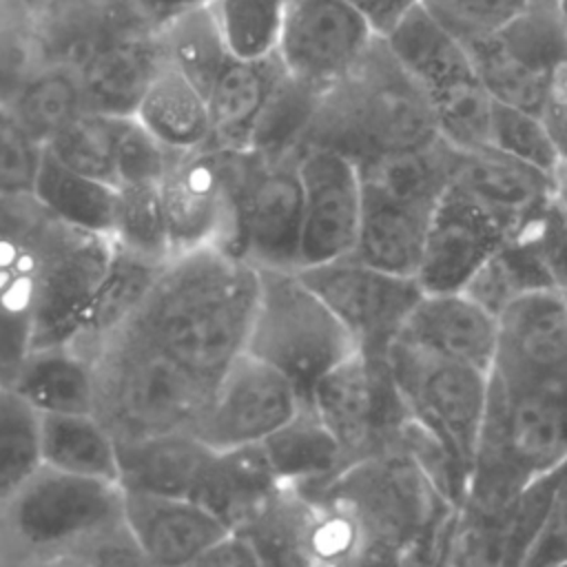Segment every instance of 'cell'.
I'll return each mask as SVG.
<instances>
[{"label": "cell", "mask_w": 567, "mask_h": 567, "mask_svg": "<svg viewBox=\"0 0 567 567\" xmlns=\"http://www.w3.org/2000/svg\"><path fill=\"white\" fill-rule=\"evenodd\" d=\"M259 268L221 244L173 255L131 321L175 361L217 383L246 352Z\"/></svg>", "instance_id": "obj_1"}, {"label": "cell", "mask_w": 567, "mask_h": 567, "mask_svg": "<svg viewBox=\"0 0 567 567\" xmlns=\"http://www.w3.org/2000/svg\"><path fill=\"white\" fill-rule=\"evenodd\" d=\"M436 140L441 133L425 95L377 35L357 66L321 93L301 146L334 148L363 164Z\"/></svg>", "instance_id": "obj_2"}, {"label": "cell", "mask_w": 567, "mask_h": 567, "mask_svg": "<svg viewBox=\"0 0 567 567\" xmlns=\"http://www.w3.org/2000/svg\"><path fill=\"white\" fill-rule=\"evenodd\" d=\"M567 465V416L558 392L514 390L489 374L485 416L458 507L498 518L534 481Z\"/></svg>", "instance_id": "obj_3"}, {"label": "cell", "mask_w": 567, "mask_h": 567, "mask_svg": "<svg viewBox=\"0 0 567 567\" xmlns=\"http://www.w3.org/2000/svg\"><path fill=\"white\" fill-rule=\"evenodd\" d=\"M91 361L93 414L117 443L193 432L215 388L133 323L106 339Z\"/></svg>", "instance_id": "obj_4"}, {"label": "cell", "mask_w": 567, "mask_h": 567, "mask_svg": "<svg viewBox=\"0 0 567 567\" xmlns=\"http://www.w3.org/2000/svg\"><path fill=\"white\" fill-rule=\"evenodd\" d=\"M315 489L339 498L357 516L374 558L414 551L430 567H439L441 543L456 507L399 443L348 463Z\"/></svg>", "instance_id": "obj_5"}, {"label": "cell", "mask_w": 567, "mask_h": 567, "mask_svg": "<svg viewBox=\"0 0 567 567\" xmlns=\"http://www.w3.org/2000/svg\"><path fill=\"white\" fill-rule=\"evenodd\" d=\"M359 346L299 270L259 268L246 352L284 374L308 403L317 381Z\"/></svg>", "instance_id": "obj_6"}, {"label": "cell", "mask_w": 567, "mask_h": 567, "mask_svg": "<svg viewBox=\"0 0 567 567\" xmlns=\"http://www.w3.org/2000/svg\"><path fill=\"white\" fill-rule=\"evenodd\" d=\"M425 95L441 137L458 151L489 146L492 97L461 40L414 7L383 35Z\"/></svg>", "instance_id": "obj_7"}, {"label": "cell", "mask_w": 567, "mask_h": 567, "mask_svg": "<svg viewBox=\"0 0 567 567\" xmlns=\"http://www.w3.org/2000/svg\"><path fill=\"white\" fill-rule=\"evenodd\" d=\"M230 155V221L224 246L255 268H299L303 186L299 151Z\"/></svg>", "instance_id": "obj_8"}, {"label": "cell", "mask_w": 567, "mask_h": 567, "mask_svg": "<svg viewBox=\"0 0 567 567\" xmlns=\"http://www.w3.org/2000/svg\"><path fill=\"white\" fill-rule=\"evenodd\" d=\"M237 532L261 567H365L377 560L357 516L315 487L281 485Z\"/></svg>", "instance_id": "obj_9"}, {"label": "cell", "mask_w": 567, "mask_h": 567, "mask_svg": "<svg viewBox=\"0 0 567 567\" xmlns=\"http://www.w3.org/2000/svg\"><path fill=\"white\" fill-rule=\"evenodd\" d=\"M0 509L22 547L69 558L124 525V492L117 483L42 465Z\"/></svg>", "instance_id": "obj_10"}, {"label": "cell", "mask_w": 567, "mask_h": 567, "mask_svg": "<svg viewBox=\"0 0 567 567\" xmlns=\"http://www.w3.org/2000/svg\"><path fill=\"white\" fill-rule=\"evenodd\" d=\"M383 357L408 419L470 472L485 416L489 372L432 354L399 337Z\"/></svg>", "instance_id": "obj_11"}, {"label": "cell", "mask_w": 567, "mask_h": 567, "mask_svg": "<svg viewBox=\"0 0 567 567\" xmlns=\"http://www.w3.org/2000/svg\"><path fill=\"white\" fill-rule=\"evenodd\" d=\"M465 49L494 102L543 115L554 75L567 60V29L556 4L529 0L520 16Z\"/></svg>", "instance_id": "obj_12"}, {"label": "cell", "mask_w": 567, "mask_h": 567, "mask_svg": "<svg viewBox=\"0 0 567 567\" xmlns=\"http://www.w3.org/2000/svg\"><path fill=\"white\" fill-rule=\"evenodd\" d=\"M113 250L111 237L73 228L44 210L38 230L33 348L71 346L75 341Z\"/></svg>", "instance_id": "obj_13"}, {"label": "cell", "mask_w": 567, "mask_h": 567, "mask_svg": "<svg viewBox=\"0 0 567 567\" xmlns=\"http://www.w3.org/2000/svg\"><path fill=\"white\" fill-rule=\"evenodd\" d=\"M308 405L339 443L346 465L394 445L408 421L385 357L361 348L317 381Z\"/></svg>", "instance_id": "obj_14"}, {"label": "cell", "mask_w": 567, "mask_h": 567, "mask_svg": "<svg viewBox=\"0 0 567 567\" xmlns=\"http://www.w3.org/2000/svg\"><path fill=\"white\" fill-rule=\"evenodd\" d=\"M297 270L348 328L357 346L372 354L385 352L423 295L414 277L379 270L354 255Z\"/></svg>", "instance_id": "obj_15"}, {"label": "cell", "mask_w": 567, "mask_h": 567, "mask_svg": "<svg viewBox=\"0 0 567 567\" xmlns=\"http://www.w3.org/2000/svg\"><path fill=\"white\" fill-rule=\"evenodd\" d=\"M301 405L306 401L284 374L244 352L217 379L193 434L215 452L257 445Z\"/></svg>", "instance_id": "obj_16"}, {"label": "cell", "mask_w": 567, "mask_h": 567, "mask_svg": "<svg viewBox=\"0 0 567 567\" xmlns=\"http://www.w3.org/2000/svg\"><path fill=\"white\" fill-rule=\"evenodd\" d=\"M377 35L350 0H286L277 58L292 80L323 93L357 66Z\"/></svg>", "instance_id": "obj_17"}, {"label": "cell", "mask_w": 567, "mask_h": 567, "mask_svg": "<svg viewBox=\"0 0 567 567\" xmlns=\"http://www.w3.org/2000/svg\"><path fill=\"white\" fill-rule=\"evenodd\" d=\"M492 374L514 390L560 392L567 383V295L551 286L527 292L496 317Z\"/></svg>", "instance_id": "obj_18"}, {"label": "cell", "mask_w": 567, "mask_h": 567, "mask_svg": "<svg viewBox=\"0 0 567 567\" xmlns=\"http://www.w3.org/2000/svg\"><path fill=\"white\" fill-rule=\"evenodd\" d=\"M42 217L33 195L0 197V388L13 385L33 348Z\"/></svg>", "instance_id": "obj_19"}, {"label": "cell", "mask_w": 567, "mask_h": 567, "mask_svg": "<svg viewBox=\"0 0 567 567\" xmlns=\"http://www.w3.org/2000/svg\"><path fill=\"white\" fill-rule=\"evenodd\" d=\"M299 175L303 186L299 268L352 255L363 210L359 166L334 148L301 146Z\"/></svg>", "instance_id": "obj_20"}, {"label": "cell", "mask_w": 567, "mask_h": 567, "mask_svg": "<svg viewBox=\"0 0 567 567\" xmlns=\"http://www.w3.org/2000/svg\"><path fill=\"white\" fill-rule=\"evenodd\" d=\"M516 233L458 184L443 193L423 246L416 281L423 292L463 290L476 270Z\"/></svg>", "instance_id": "obj_21"}, {"label": "cell", "mask_w": 567, "mask_h": 567, "mask_svg": "<svg viewBox=\"0 0 567 567\" xmlns=\"http://www.w3.org/2000/svg\"><path fill=\"white\" fill-rule=\"evenodd\" d=\"M173 255L221 244L230 221V155L217 148L179 153L159 182Z\"/></svg>", "instance_id": "obj_22"}, {"label": "cell", "mask_w": 567, "mask_h": 567, "mask_svg": "<svg viewBox=\"0 0 567 567\" xmlns=\"http://www.w3.org/2000/svg\"><path fill=\"white\" fill-rule=\"evenodd\" d=\"M124 492V527L159 567H190L210 545L233 532L195 498Z\"/></svg>", "instance_id": "obj_23"}, {"label": "cell", "mask_w": 567, "mask_h": 567, "mask_svg": "<svg viewBox=\"0 0 567 567\" xmlns=\"http://www.w3.org/2000/svg\"><path fill=\"white\" fill-rule=\"evenodd\" d=\"M396 337L492 374L498 323L496 315L465 290L423 292Z\"/></svg>", "instance_id": "obj_24"}, {"label": "cell", "mask_w": 567, "mask_h": 567, "mask_svg": "<svg viewBox=\"0 0 567 567\" xmlns=\"http://www.w3.org/2000/svg\"><path fill=\"white\" fill-rule=\"evenodd\" d=\"M454 184L498 215L516 233L527 230L551 204L558 179L489 146L458 151Z\"/></svg>", "instance_id": "obj_25"}, {"label": "cell", "mask_w": 567, "mask_h": 567, "mask_svg": "<svg viewBox=\"0 0 567 567\" xmlns=\"http://www.w3.org/2000/svg\"><path fill=\"white\" fill-rule=\"evenodd\" d=\"M286 78L279 58L230 60L208 93L210 148L248 153L261 117Z\"/></svg>", "instance_id": "obj_26"}, {"label": "cell", "mask_w": 567, "mask_h": 567, "mask_svg": "<svg viewBox=\"0 0 567 567\" xmlns=\"http://www.w3.org/2000/svg\"><path fill=\"white\" fill-rule=\"evenodd\" d=\"M164 66L157 33H137L102 47L80 66L86 111L135 117L142 97Z\"/></svg>", "instance_id": "obj_27"}, {"label": "cell", "mask_w": 567, "mask_h": 567, "mask_svg": "<svg viewBox=\"0 0 567 567\" xmlns=\"http://www.w3.org/2000/svg\"><path fill=\"white\" fill-rule=\"evenodd\" d=\"M361 228L354 257L392 275L414 277L436 208L392 199L363 188Z\"/></svg>", "instance_id": "obj_28"}, {"label": "cell", "mask_w": 567, "mask_h": 567, "mask_svg": "<svg viewBox=\"0 0 567 567\" xmlns=\"http://www.w3.org/2000/svg\"><path fill=\"white\" fill-rule=\"evenodd\" d=\"M51 62L82 66L102 47L155 33L131 0H64L42 18Z\"/></svg>", "instance_id": "obj_29"}, {"label": "cell", "mask_w": 567, "mask_h": 567, "mask_svg": "<svg viewBox=\"0 0 567 567\" xmlns=\"http://www.w3.org/2000/svg\"><path fill=\"white\" fill-rule=\"evenodd\" d=\"M213 452L193 432L117 443L120 487L126 492L193 498Z\"/></svg>", "instance_id": "obj_30"}, {"label": "cell", "mask_w": 567, "mask_h": 567, "mask_svg": "<svg viewBox=\"0 0 567 567\" xmlns=\"http://www.w3.org/2000/svg\"><path fill=\"white\" fill-rule=\"evenodd\" d=\"M279 481L261 443L213 452L193 498L239 529L277 489Z\"/></svg>", "instance_id": "obj_31"}, {"label": "cell", "mask_w": 567, "mask_h": 567, "mask_svg": "<svg viewBox=\"0 0 567 567\" xmlns=\"http://www.w3.org/2000/svg\"><path fill=\"white\" fill-rule=\"evenodd\" d=\"M11 390L38 414H93V361L75 346L33 348Z\"/></svg>", "instance_id": "obj_32"}, {"label": "cell", "mask_w": 567, "mask_h": 567, "mask_svg": "<svg viewBox=\"0 0 567 567\" xmlns=\"http://www.w3.org/2000/svg\"><path fill=\"white\" fill-rule=\"evenodd\" d=\"M164 264L140 259L115 246L111 264L84 312L80 332L71 346L91 354L115 332L128 326L146 301Z\"/></svg>", "instance_id": "obj_33"}, {"label": "cell", "mask_w": 567, "mask_h": 567, "mask_svg": "<svg viewBox=\"0 0 567 567\" xmlns=\"http://www.w3.org/2000/svg\"><path fill=\"white\" fill-rule=\"evenodd\" d=\"M135 120L173 153H190L210 144L206 95L168 64L148 86Z\"/></svg>", "instance_id": "obj_34"}, {"label": "cell", "mask_w": 567, "mask_h": 567, "mask_svg": "<svg viewBox=\"0 0 567 567\" xmlns=\"http://www.w3.org/2000/svg\"><path fill=\"white\" fill-rule=\"evenodd\" d=\"M42 465L120 485L117 441L95 414H40Z\"/></svg>", "instance_id": "obj_35"}, {"label": "cell", "mask_w": 567, "mask_h": 567, "mask_svg": "<svg viewBox=\"0 0 567 567\" xmlns=\"http://www.w3.org/2000/svg\"><path fill=\"white\" fill-rule=\"evenodd\" d=\"M261 447L279 485L315 487L346 467L339 443L308 403Z\"/></svg>", "instance_id": "obj_36"}, {"label": "cell", "mask_w": 567, "mask_h": 567, "mask_svg": "<svg viewBox=\"0 0 567 567\" xmlns=\"http://www.w3.org/2000/svg\"><path fill=\"white\" fill-rule=\"evenodd\" d=\"M33 199L55 219L89 233H113L117 186L71 171L49 151L35 179Z\"/></svg>", "instance_id": "obj_37"}, {"label": "cell", "mask_w": 567, "mask_h": 567, "mask_svg": "<svg viewBox=\"0 0 567 567\" xmlns=\"http://www.w3.org/2000/svg\"><path fill=\"white\" fill-rule=\"evenodd\" d=\"M556 286L549 264L532 226L507 239L463 288L472 299L498 317L518 297Z\"/></svg>", "instance_id": "obj_38"}, {"label": "cell", "mask_w": 567, "mask_h": 567, "mask_svg": "<svg viewBox=\"0 0 567 567\" xmlns=\"http://www.w3.org/2000/svg\"><path fill=\"white\" fill-rule=\"evenodd\" d=\"M157 38L166 64L179 71L208 97L219 73L233 60L213 11V2L168 22L157 31Z\"/></svg>", "instance_id": "obj_39"}, {"label": "cell", "mask_w": 567, "mask_h": 567, "mask_svg": "<svg viewBox=\"0 0 567 567\" xmlns=\"http://www.w3.org/2000/svg\"><path fill=\"white\" fill-rule=\"evenodd\" d=\"M16 117L44 146L86 111L80 66L49 62L9 104Z\"/></svg>", "instance_id": "obj_40"}, {"label": "cell", "mask_w": 567, "mask_h": 567, "mask_svg": "<svg viewBox=\"0 0 567 567\" xmlns=\"http://www.w3.org/2000/svg\"><path fill=\"white\" fill-rule=\"evenodd\" d=\"M111 239L117 248L153 264H166L173 257L159 184L117 186Z\"/></svg>", "instance_id": "obj_41"}, {"label": "cell", "mask_w": 567, "mask_h": 567, "mask_svg": "<svg viewBox=\"0 0 567 567\" xmlns=\"http://www.w3.org/2000/svg\"><path fill=\"white\" fill-rule=\"evenodd\" d=\"M49 62L42 18L18 0H0V102L9 106Z\"/></svg>", "instance_id": "obj_42"}, {"label": "cell", "mask_w": 567, "mask_h": 567, "mask_svg": "<svg viewBox=\"0 0 567 567\" xmlns=\"http://www.w3.org/2000/svg\"><path fill=\"white\" fill-rule=\"evenodd\" d=\"M40 467V414L18 392L0 388V507Z\"/></svg>", "instance_id": "obj_43"}, {"label": "cell", "mask_w": 567, "mask_h": 567, "mask_svg": "<svg viewBox=\"0 0 567 567\" xmlns=\"http://www.w3.org/2000/svg\"><path fill=\"white\" fill-rule=\"evenodd\" d=\"M213 11L233 60L277 55L286 0H213Z\"/></svg>", "instance_id": "obj_44"}, {"label": "cell", "mask_w": 567, "mask_h": 567, "mask_svg": "<svg viewBox=\"0 0 567 567\" xmlns=\"http://www.w3.org/2000/svg\"><path fill=\"white\" fill-rule=\"evenodd\" d=\"M120 126L122 117L84 111L47 144V151L71 171L117 186L115 148Z\"/></svg>", "instance_id": "obj_45"}, {"label": "cell", "mask_w": 567, "mask_h": 567, "mask_svg": "<svg viewBox=\"0 0 567 567\" xmlns=\"http://www.w3.org/2000/svg\"><path fill=\"white\" fill-rule=\"evenodd\" d=\"M489 144L545 175L560 179L563 159L560 151L540 115L529 111L492 102Z\"/></svg>", "instance_id": "obj_46"}, {"label": "cell", "mask_w": 567, "mask_h": 567, "mask_svg": "<svg viewBox=\"0 0 567 567\" xmlns=\"http://www.w3.org/2000/svg\"><path fill=\"white\" fill-rule=\"evenodd\" d=\"M419 7L456 40L470 44L512 22L529 0H419Z\"/></svg>", "instance_id": "obj_47"}, {"label": "cell", "mask_w": 567, "mask_h": 567, "mask_svg": "<svg viewBox=\"0 0 567 567\" xmlns=\"http://www.w3.org/2000/svg\"><path fill=\"white\" fill-rule=\"evenodd\" d=\"M47 146L0 102V197L33 195Z\"/></svg>", "instance_id": "obj_48"}, {"label": "cell", "mask_w": 567, "mask_h": 567, "mask_svg": "<svg viewBox=\"0 0 567 567\" xmlns=\"http://www.w3.org/2000/svg\"><path fill=\"white\" fill-rule=\"evenodd\" d=\"M177 155L159 144L135 117L122 120L115 148L117 186L159 184Z\"/></svg>", "instance_id": "obj_49"}, {"label": "cell", "mask_w": 567, "mask_h": 567, "mask_svg": "<svg viewBox=\"0 0 567 567\" xmlns=\"http://www.w3.org/2000/svg\"><path fill=\"white\" fill-rule=\"evenodd\" d=\"M567 560V465L558 472L543 525L523 567H549Z\"/></svg>", "instance_id": "obj_50"}, {"label": "cell", "mask_w": 567, "mask_h": 567, "mask_svg": "<svg viewBox=\"0 0 567 567\" xmlns=\"http://www.w3.org/2000/svg\"><path fill=\"white\" fill-rule=\"evenodd\" d=\"M69 560L78 567H159L137 547L124 525L69 556Z\"/></svg>", "instance_id": "obj_51"}, {"label": "cell", "mask_w": 567, "mask_h": 567, "mask_svg": "<svg viewBox=\"0 0 567 567\" xmlns=\"http://www.w3.org/2000/svg\"><path fill=\"white\" fill-rule=\"evenodd\" d=\"M560 151L563 159V173H560V184L567 186V60L558 66L554 82L549 86V95L540 115Z\"/></svg>", "instance_id": "obj_52"}, {"label": "cell", "mask_w": 567, "mask_h": 567, "mask_svg": "<svg viewBox=\"0 0 567 567\" xmlns=\"http://www.w3.org/2000/svg\"><path fill=\"white\" fill-rule=\"evenodd\" d=\"M190 567H261L252 543L237 529L210 545Z\"/></svg>", "instance_id": "obj_53"}, {"label": "cell", "mask_w": 567, "mask_h": 567, "mask_svg": "<svg viewBox=\"0 0 567 567\" xmlns=\"http://www.w3.org/2000/svg\"><path fill=\"white\" fill-rule=\"evenodd\" d=\"M372 24L379 35H388L414 7L419 0H350Z\"/></svg>", "instance_id": "obj_54"}, {"label": "cell", "mask_w": 567, "mask_h": 567, "mask_svg": "<svg viewBox=\"0 0 567 567\" xmlns=\"http://www.w3.org/2000/svg\"><path fill=\"white\" fill-rule=\"evenodd\" d=\"M144 22L157 33L168 22L182 18L188 11H195L204 4H210L213 0H131Z\"/></svg>", "instance_id": "obj_55"}, {"label": "cell", "mask_w": 567, "mask_h": 567, "mask_svg": "<svg viewBox=\"0 0 567 567\" xmlns=\"http://www.w3.org/2000/svg\"><path fill=\"white\" fill-rule=\"evenodd\" d=\"M365 567H430L419 554H401V556H390V558H377L370 560Z\"/></svg>", "instance_id": "obj_56"}, {"label": "cell", "mask_w": 567, "mask_h": 567, "mask_svg": "<svg viewBox=\"0 0 567 567\" xmlns=\"http://www.w3.org/2000/svg\"><path fill=\"white\" fill-rule=\"evenodd\" d=\"M18 2H22V4L29 7L31 11H35L40 18H44L51 9H55V7L62 4L64 0H18Z\"/></svg>", "instance_id": "obj_57"}, {"label": "cell", "mask_w": 567, "mask_h": 567, "mask_svg": "<svg viewBox=\"0 0 567 567\" xmlns=\"http://www.w3.org/2000/svg\"><path fill=\"white\" fill-rule=\"evenodd\" d=\"M22 567H78V565L71 563L69 558H44V556H38L33 560H27Z\"/></svg>", "instance_id": "obj_58"}, {"label": "cell", "mask_w": 567, "mask_h": 567, "mask_svg": "<svg viewBox=\"0 0 567 567\" xmlns=\"http://www.w3.org/2000/svg\"><path fill=\"white\" fill-rule=\"evenodd\" d=\"M556 9H558V16H560V20H563V24L567 29V0H558Z\"/></svg>", "instance_id": "obj_59"}, {"label": "cell", "mask_w": 567, "mask_h": 567, "mask_svg": "<svg viewBox=\"0 0 567 567\" xmlns=\"http://www.w3.org/2000/svg\"><path fill=\"white\" fill-rule=\"evenodd\" d=\"M560 401H563V410H565V416H567V383L560 388Z\"/></svg>", "instance_id": "obj_60"}, {"label": "cell", "mask_w": 567, "mask_h": 567, "mask_svg": "<svg viewBox=\"0 0 567 567\" xmlns=\"http://www.w3.org/2000/svg\"><path fill=\"white\" fill-rule=\"evenodd\" d=\"M534 2H545V4H556L558 0H534Z\"/></svg>", "instance_id": "obj_61"}, {"label": "cell", "mask_w": 567, "mask_h": 567, "mask_svg": "<svg viewBox=\"0 0 567 567\" xmlns=\"http://www.w3.org/2000/svg\"><path fill=\"white\" fill-rule=\"evenodd\" d=\"M549 567H567V560H565V563H556V565H549Z\"/></svg>", "instance_id": "obj_62"}]
</instances>
